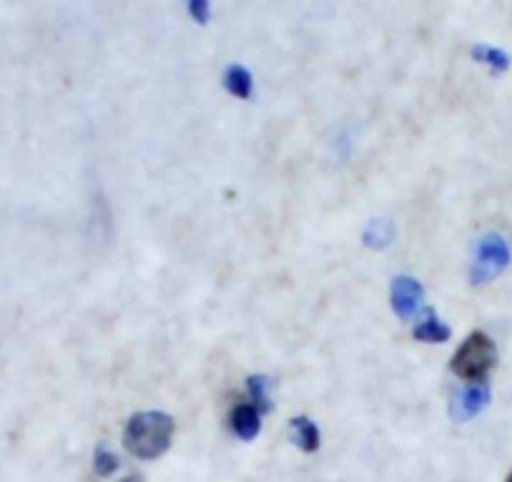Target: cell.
<instances>
[{
  "mask_svg": "<svg viewBox=\"0 0 512 482\" xmlns=\"http://www.w3.org/2000/svg\"><path fill=\"white\" fill-rule=\"evenodd\" d=\"M189 3H191V0H189Z\"/></svg>",
  "mask_w": 512,
  "mask_h": 482,
  "instance_id": "16",
  "label": "cell"
},
{
  "mask_svg": "<svg viewBox=\"0 0 512 482\" xmlns=\"http://www.w3.org/2000/svg\"><path fill=\"white\" fill-rule=\"evenodd\" d=\"M229 425L236 437L249 442L262 432V412L254 405H236L229 415Z\"/></svg>",
  "mask_w": 512,
  "mask_h": 482,
  "instance_id": "6",
  "label": "cell"
},
{
  "mask_svg": "<svg viewBox=\"0 0 512 482\" xmlns=\"http://www.w3.org/2000/svg\"><path fill=\"white\" fill-rule=\"evenodd\" d=\"M505 482H512V472H510V477H507V480Z\"/></svg>",
  "mask_w": 512,
  "mask_h": 482,
  "instance_id": "15",
  "label": "cell"
},
{
  "mask_svg": "<svg viewBox=\"0 0 512 482\" xmlns=\"http://www.w3.org/2000/svg\"><path fill=\"white\" fill-rule=\"evenodd\" d=\"M121 482H144V480H141L139 475H131V477H126V480H121Z\"/></svg>",
  "mask_w": 512,
  "mask_h": 482,
  "instance_id": "14",
  "label": "cell"
},
{
  "mask_svg": "<svg viewBox=\"0 0 512 482\" xmlns=\"http://www.w3.org/2000/svg\"><path fill=\"white\" fill-rule=\"evenodd\" d=\"M472 58H475L477 63H482V66L490 68L492 73H505L507 68H510V56H507L502 48L487 46V43L472 46Z\"/></svg>",
  "mask_w": 512,
  "mask_h": 482,
  "instance_id": "10",
  "label": "cell"
},
{
  "mask_svg": "<svg viewBox=\"0 0 512 482\" xmlns=\"http://www.w3.org/2000/svg\"><path fill=\"white\" fill-rule=\"evenodd\" d=\"M93 467H96V472L101 477H111L118 470V457L106 445H101L96 450V455H93Z\"/></svg>",
  "mask_w": 512,
  "mask_h": 482,
  "instance_id": "13",
  "label": "cell"
},
{
  "mask_svg": "<svg viewBox=\"0 0 512 482\" xmlns=\"http://www.w3.org/2000/svg\"><path fill=\"white\" fill-rule=\"evenodd\" d=\"M422 302H425V289L417 279L397 277L392 282V309H395L397 317L410 322L422 309Z\"/></svg>",
  "mask_w": 512,
  "mask_h": 482,
  "instance_id": "5",
  "label": "cell"
},
{
  "mask_svg": "<svg viewBox=\"0 0 512 482\" xmlns=\"http://www.w3.org/2000/svg\"><path fill=\"white\" fill-rule=\"evenodd\" d=\"M510 264V247L500 234H485L475 247V257L470 264V282L487 284L500 277Z\"/></svg>",
  "mask_w": 512,
  "mask_h": 482,
  "instance_id": "3",
  "label": "cell"
},
{
  "mask_svg": "<svg viewBox=\"0 0 512 482\" xmlns=\"http://www.w3.org/2000/svg\"><path fill=\"white\" fill-rule=\"evenodd\" d=\"M224 86L234 98L249 101V98L254 96V78H251L249 68L239 66V63H234V66H229L224 71Z\"/></svg>",
  "mask_w": 512,
  "mask_h": 482,
  "instance_id": "8",
  "label": "cell"
},
{
  "mask_svg": "<svg viewBox=\"0 0 512 482\" xmlns=\"http://www.w3.org/2000/svg\"><path fill=\"white\" fill-rule=\"evenodd\" d=\"M289 427H292L294 442H297L304 452L319 450V440H322V437H319V427L314 425L309 417H294V420L289 422Z\"/></svg>",
  "mask_w": 512,
  "mask_h": 482,
  "instance_id": "9",
  "label": "cell"
},
{
  "mask_svg": "<svg viewBox=\"0 0 512 482\" xmlns=\"http://www.w3.org/2000/svg\"><path fill=\"white\" fill-rule=\"evenodd\" d=\"M246 387H249V397H251V405L256 407V410L262 412V415H267V412H272V380L264 375H256V377H249V382H246Z\"/></svg>",
  "mask_w": 512,
  "mask_h": 482,
  "instance_id": "11",
  "label": "cell"
},
{
  "mask_svg": "<svg viewBox=\"0 0 512 482\" xmlns=\"http://www.w3.org/2000/svg\"><path fill=\"white\" fill-rule=\"evenodd\" d=\"M415 339H420V342H427V344H442L447 342V339L452 337V329L447 327L445 322H442L440 317H437L435 309L427 307L425 314H422V319L417 322L415 327Z\"/></svg>",
  "mask_w": 512,
  "mask_h": 482,
  "instance_id": "7",
  "label": "cell"
},
{
  "mask_svg": "<svg viewBox=\"0 0 512 482\" xmlns=\"http://www.w3.org/2000/svg\"><path fill=\"white\" fill-rule=\"evenodd\" d=\"M174 420L166 412H139L123 430V447L139 460H156L174 440Z\"/></svg>",
  "mask_w": 512,
  "mask_h": 482,
  "instance_id": "1",
  "label": "cell"
},
{
  "mask_svg": "<svg viewBox=\"0 0 512 482\" xmlns=\"http://www.w3.org/2000/svg\"><path fill=\"white\" fill-rule=\"evenodd\" d=\"M487 405H490V387L485 382H472L452 397L450 417L455 422H467L480 415Z\"/></svg>",
  "mask_w": 512,
  "mask_h": 482,
  "instance_id": "4",
  "label": "cell"
},
{
  "mask_svg": "<svg viewBox=\"0 0 512 482\" xmlns=\"http://www.w3.org/2000/svg\"><path fill=\"white\" fill-rule=\"evenodd\" d=\"M497 365V347L485 332H472L452 357V372L467 382H485Z\"/></svg>",
  "mask_w": 512,
  "mask_h": 482,
  "instance_id": "2",
  "label": "cell"
},
{
  "mask_svg": "<svg viewBox=\"0 0 512 482\" xmlns=\"http://www.w3.org/2000/svg\"><path fill=\"white\" fill-rule=\"evenodd\" d=\"M392 236H395V226H392V221L374 219L372 224L367 226V231H364V244L372 249H382L390 244Z\"/></svg>",
  "mask_w": 512,
  "mask_h": 482,
  "instance_id": "12",
  "label": "cell"
}]
</instances>
